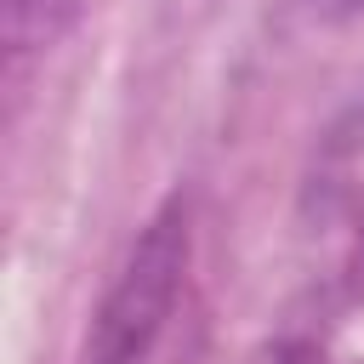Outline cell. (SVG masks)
<instances>
[{"label":"cell","instance_id":"2","mask_svg":"<svg viewBox=\"0 0 364 364\" xmlns=\"http://www.w3.org/2000/svg\"><path fill=\"white\" fill-rule=\"evenodd\" d=\"M80 11V0H6V40L17 51H34V46H51L68 17Z\"/></svg>","mask_w":364,"mask_h":364},{"label":"cell","instance_id":"3","mask_svg":"<svg viewBox=\"0 0 364 364\" xmlns=\"http://www.w3.org/2000/svg\"><path fill=\"white\" fill-rule=\"evenodd\" d=\"M262 364H336V358H324L313 341H290V347H279V353H267Z\"/></svg>","mask_w":364,"mask_h":364},{"label":"cell","instance_id":"1","mask_svg":"<svg viewBox=\"0 0 364 364\" xmlns=\"http://www.w3.org/2000/svg\"><path fill=\"white\" fill-rule=\"evenodd\" d=\"M193 313V228L171 199L131 245L114 290L97 307L85 364H176Z\"/></svg>","mask_w":364,"mask_h":364}]
</instances>
